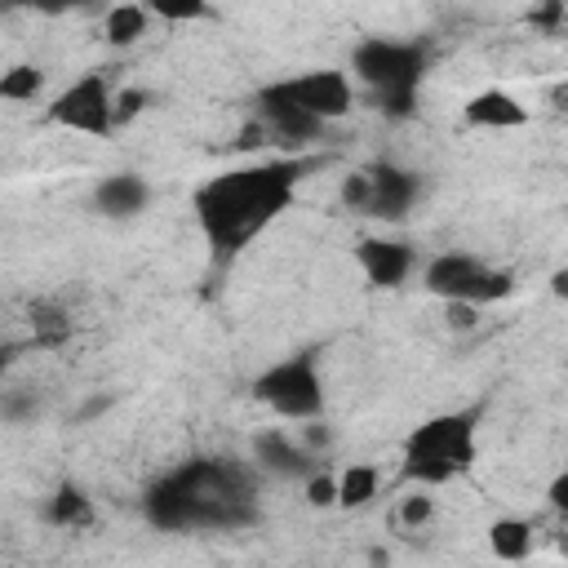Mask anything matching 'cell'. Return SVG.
<instances>
[{
	"mask_svg": "<svg viewBox=\"0 0 568 568\" xmlns=\"http://www.w3.org/2000/svg\"><path fill=\"white\" fill-rule=\"evenodd\" d=\"M320 164L324 155L284 151L275 160H257V164H240V169L204 178L191 195V213H195V226L213 262L226 266L253 240H262V231L275 226L293 209L306 173H315Z\"/></svg>",
	"mask_w": 568,
	"mask_h": 568,
	"instance_id": "obj_1",
	"label": "cell"
},
{
	"mask_svg": "<svg viewBox=\"0 0 568 568\" xmlns=\"http://www.w3.org/2000/svg\"><path fill=\"white\" fill-rule=\"evenodd\" d=\"M262 470L235 457H186L142 493V519L160 532H235L257 524Z\"/></svg>",
	"mask_w": 568,
	"mask_h": 568,
	"instance_id": "obj_2",
	"label": "cell"
},
{
	"mask_svg": "<svg viewBox=\"0 0 568 568\" xmlns=\"http://www.w3.org/2000/svg\"><path fill=\"white\" fill-rule=\"evenodd\" d=\"M479 417L484 408H448L435 413L426 422H417L404 444H399V484H417V488H439L457 475H466L479 457Z\"/></svg>",
	"mask_w": 568,
	"mask_h": 568,
	"instance_id": "obj_3",
	"label": "cell"
},
{
	"mask_svg": "<svg viewBox=\"0 0 568 568\" xmlns=\"http://www.w3.org/2000/svg\"><path fill=\"white\" fill-rule=\"evenodd\" d=\"M426 62H430V49L422 40L364 36L351 49V71L386 120H413L417 115Z\"/></svg>",
	"mask_w": 568,
	"mask_h": 568,
	"instance_id": "obj_4",
	"label": "cell"
},
{
	"mask_svg": "<svg viewBox=\"0 0 568 568\" xmlns=\"http://www.w3.org/2000/svg\"><path fill=\"white\" fill-rule=\"evenodd\" d=\"M422 288L448 306H488V302H501L515 293V275L501 266H488L475 253L448 248L422 266Z\"/></svg>",
	"mask_w": 568,
	"mask_h": 568,
	"instance_id": "obj_5",
	"label": "cell"
},
{
	"mask_svg": "<svg viewBox=\"0 0 568 568\" xmlns=\"http://www.w3.org/2000/svg\"><path fill=\"white\" fill-rule=\"evenodd\" d=\"M248 390H253V399H262L284 422H315V417H324V377H320L315 351H297V355H284V359L266 364L248 382Z\"/></svg>",
	"mask_w": 568,
	"mask_h": 568,
	"instance_id": "obj_6",
	"label": "cell"
},
{
	"mask_svg": "<svg viewBox=\"0 0 568 568\" xmlns=\"http://www.w3.org/2000/svg\"><path fill=\"white\" fill-rule=\"evenodd\" d=\"M253 102H275V106H293V111H306L324 124L351 115L355 106V84L346 71H333V67H320V71H297V75H280L262 89H253Z\"/></svg>",
	"mask_w": 568,
	"mask_h": 568,
	"instance_id": "obj_7",
	"label": "cell"
},
{
	"mask_svg": "<svg viewBox=\"0 0 568 568\" xmlns=\"http://www.w3.org/2000/svg\"><path fill=\"white\" fill-rule=\"evenodd\" d=\"M44 120L84 133V138H111L120 129V111H115V89L106 80V71H84L80 80H71L44 111Z\"/></svg>",
	"mask_w": 568,
	"mask_h": 568,
	"instance_id": "obj_8",
	"label": "cell"
},
{
	"mask_svg": "<svg viewBox=\"0 0 568 568\" xmlns=\"http://www.w3.org/2000/svg\"><path fill=\"white\" fill-rule=\"evenodd\" d=\"M368 200H364V217L377 222H404L413 213V204L422 200V173L395 164V160H373L368 169Z\"/></svg>",
	"mask_w": 568,
	"mask_h": 568,
	"instance_id": "obj_9",
	"label": "cell"
},
{
	"mask_svg": "<svg viewBox=\"0 0 568 568\" xmlns=\"http://www.w3.org/2000/svg\"><path fill=\"white\" fill-rule=\"evenodd\" d=\"M253 466H257L262 475H280V479H311V475L320 470L315 453H311L302 439L284 435V426L253 435Z\"/></svg>",
	"mask_w": 568,
	"mask_h": 568,
	"instance_id": "obj_10",
	"label": "cell"
},
{
	"mask_svg": "<svg viewBox=\"0 0 568 568\" xmlns=\"http://www.w3.org/2000/svg\"><path fill=\"white\" fill-rule=\"evenodd\" d=\"M355 262H359V271H364V280L373 288H399L413 275V266H417L413 248L404 240H386V235L359 240L355 244Z\"/></svg>",
	"mask_w": 568,
	"mask_h": 568,
	"instance_id": "obj_11",
	"label": "cell"
},
{
	"mask_svg": "<svg viewBox=\"0 0 568 568\" xmlns=\"http://www.w3.org/2000/svg\"><path fill=\"white\" fill-rule=\"evenodd\" d=\"M146 204H151V186L138 173H106L93 186V209L111 222H129V217L146 213Z\"/></svg>",
	"mask_w": 568,
	"mask_h": 568,
	"instance_id": "obj_12",
	"label": "cell"
},
{
	"mask_svg": "<svg viewBox=\"0 0 568 568\" xmlns=\"http://www.w3.org/2000/svg\"><path fill=\"white\" fill-rule=\"evenodd\" d=\"M462 120L470 129H519L532 120V111L519 98H510L506 89H479L475 98H466Z\"/></svg>",
	"mask_w": 568,
	"mask_h": 568,
	"instance_id": "obj_13",
	"label": "cell"
},
{
	"mask_svg": "<svg viewBox=\"0 0 568 568\" xmlns=\"http://www.w3.org/2000/svg\"><path fill=\"white\" fill-rule=\"evenodd\" d=\"M146 27H151V9L142 0H120L106 9V40L115 49H129L133 40H142Z\"/></svg>",
	"mask_w": 568,
	"mask_h": 568,
	"instance_id": "obj_14",
	"label": "cell"
},
{
	"mask_svg": "<svg viewBox=\"0 0 568 568\" xmlns=\"http://www.w3.org/2000/svg\"><path fill=\"white\" fill-rule=\"evenodd\" d=\"M44 519H49L53 528H89V524H93V497H84V488H75V484H62V488L49 497Z\"/></svg>",
	"mask_w": 568,
	"mask_h": 568,
	"instance_id": "obj_15",
	"label": "cell"
},
{
	"mask_svg": "<svg viewBox=\"0 0 568 568\" xmlns=\"http://www.w3.org/2000/svg\"><path fill=\"white\" fill-rule=\"evenodd\" d=\"M377 488H382V470L368 466V462H355V466H346L337 475V506H346V510L368 506L377 497Z\"/></svg>",
	"mask_w": 568,
	"mask_h": 568,
	"instance_id": "obj_16",
	"label": "cell"
},
{
	"mask_svg": "<svg viewBox=\"0 0 568 568\" xmlns=\"http://www.w3.org/2000/svg\"><path fill=\"white\" fill-rule=\"evenodd\" d=\"M488 546H493L497 559H528V555H532V524H528V519H515V515L493 519Z\"/></svg>",
	"mask_w": 568,
	"mask_h": 568,
	"instance_id": "obj_17",
	"label": "cell"
},
{
	"mask_svg": "<svg viewBox=\"0 0 568 568\" xmlns=\"http://www.w3.org/2000/svg\"><path fill=\"white\" fill-rule=\"evenodd\" d=\"M40 84H44V71H40V67H13V71L0 75V98H9V102H31V98L40 93Z\"/></svg>",
	"mask_w": 568,
	"mask_h": 568,
	"instance_id": "obj_18",
	"label": "cell"
},
{
	"mask_svg": "<svg viewBox=\"0 0 568 568\" xmlns=\"http://www.w3.org/2000/svg\"><path fill=\"white\" fill-rule=\"evenodd\" d=\"M142 4H146L151 18H160V22H200V18L213 13L209 0H142Z\"/></svg>",
	"mask_w": 568,
	"mask_h": 568,
	"instance_id": "obj_19",
	"label": "cell"
},
{
	"mask_svg": "<svg viewBox=\"0 0 568 568\" xmlns=\"http://www.w3.org/2000/svg\"><path fill=\"white\" fill-rule=\"evenodd\" d=\"M302 484H306V501L311 506H337V475H328L324 466Z\"/></svg>",
	"mask_w": 568,
	"mask_h": 568,
	"instance_id": "obj_20",
	"label": "cell"
},
{
	"mask_svg": "<svg viewBox=\"0 0 568 568\" xmlns=\"http://www.w3.org/2000/svg\"><path fill=\"white\" fill-rule=\"evenodd\" d=\"M364 200H368V173L359 169V173H351V178L342 182V204H346L351 213H359V209H364Z\"/></svg>",
	"mask_w": 568,
	"mask_h": 568,
	"instance_id": "obj_21",
	"label": "cell"
},
{
	"mask_svg": "<svg viewBox=\"0 0 568 568\" xmlns=\"http://www.w3.org/2000/svg\"><path fill=\"white\" fill-rule=\"evenodd\" d=\"M430 510H435V506H430V497H426V488H422L417 497H408V501L399 506V519H404L408 528H417V524H426V519H430Z\"/></svg>",
	"mask_w": 568,
	"mask_h": 568,
	"instance_id": "obj_22",
	"label": "cell"
},
{
	"mask_svg": "<svg viewBox=\"0 0 568 568\" xmlns=\"http://www.w3.org/2000/svg\"><path fill=\"white\" fill-rule=\"evenodd\" d=\"M146 102H151V93H146V89H129V93H115V111H120V124H124V120H133V115H138Z\"/></svg>",
	"mask_w": 568,
	"mask_h": 568,
	"instance_id": "obj_23",
	"label": "cell"
},
{
	"mask_svg": "<svg viewBox=\"0 0 568 568\" xmlns=\"http://www.w3.org/2000/svg\"><path fill=\"white\" fill-rule=\"evenodd\" d=\"M36 13H49V18H58V13H71V9H84V4H98V0H27Z\"/></svg>",
	"mask_w": 568,
	"mask_h": 568,
	"instance_id": "obj_24",
	"label": "cell"
},
{
	"mask_svg": "<svg viewBox=\"0 0 568 568\" xmlns=\"http://www.w3.org/2000/svg\"><path fill=\"white\" fill-rule=\"evenodd\" d=\"M546 501H550L559 515H568V470H559V475L550 479V488H546Z\"/></svg>",
	"mask_w": 568,
	"mask_h": 568,
	"instance_id": "obj_25",
	"label": "cell"
},
{
	"mask_svg": "<svg viewBox=\"0 0 568 568\" xmlns=\"http://www.w3.org/2000/svg\"><path fill=\"white\" fill-rule=\"evenodd\" d=\"M559 13H564V0H546L541 9H532V22H541V27H546V22H555Z\"/></svg>",
	"mask_w": 568,
	"mask_h": 568,
	"instance_id": "obj_26",
	"label": "cell"
},
{
	"mask_svg": "<svg viewBox=\"0 0 568 568\" xmlns=\"http://www.w3.org/2000/svg\"><path fill=\"white\" fill-rule=\"evenodd\" d=\"M550 293H555L559 302H568V266H559V271L550 275Z\"/></svg>",
	"mask_w": 568,
	"mask_h": 568,
	"instance_id": "obj_27",
	"label": "cell"
}]
</instances>
